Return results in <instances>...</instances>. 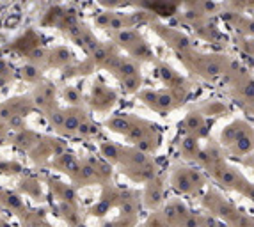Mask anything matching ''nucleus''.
Wrapping results in <instances>:
<instances>
[{
	"mask_svg": "<svg viewBox=\"0 0 254 227\" xmlns=\"http://www.w3.org/2000/svg\"><path fill=\"white\" fill-rule=\"evenodd\" d=\"M171 185L182 195H195L194 185H192L190 174H189V165H174L171 172Z\"/></svg>",
	"mask_w": 254,
	"mask_h": 227,
	"instance_id": "8",
	"label": "nucleus"
},
{
	"mask_svg": "<svg viewBox=\"0 0 254 227\" xmlns=\"http://www.w3.org/2000/svg\"><path fill=\"white\" fill-rule=\"evenodd\" d=\"M253 9H254V2H253Z\"/></svg>",
	"mask_w": 254,
	"mask_h": 227,
	"instance_id": "41",
	"label": "nucleus"
},
{
	"mask_svg": "<svg viewBox=\"0 0 254 227\" xmlns=\"http://www.w3.org/2000/svg\"><path fill=\"white\" fill-rule=\"evenodd\" d=\"M127 176H130L133 181L137 183H149L157 177V165L149 162V164L142 165V167H130V169H125L123 170Z\"/></svg>",
	"mask_w": 254,
	"mask_h": 227,
	"instance_id": "13",
	"label": "nucleus"
},
{
	"mask_svg": "<svg viewBox=\"0 0 254 227\" xmlns=\"http://www.w3.org/2000/svg\"><path fill=\"white\" fill-rule=\"evenodd\" d=\"M64 121H66V112H63V110H54V112L50 114V122L55 128L61 130V128L64 126Z\"/></svg>",
	"mask_w": 254,
	"mask_h": 227,
	"instance_id": "32",
	"label": "nucleus"
},
{
	"mask_svg": "<svg viewBox=\"0 0 254 227\" xmlns=\"http://www.w3.org/2000/svg\"><path fill=\"white\" fill-rule=\"evenodd\" d=\"M249 130H253V126H251L249 122L244 121V119H235L233 122H229L228 126H224L220 130L219 144L224 147V149H229V147L240 139L242 135L247 133Z\"/></svg>",
	"mask_w": 254,
	"mask_h": 227,
	"instance_id": "7",
	"label": "nucleus"
},
{
	"mask_svg": "<svg viewBox=\"0 0 254 227\" xmlns=\"http://www.w3.org/2000/svg\"><path fill=\"white\" fill-rule=\"evenodd\" d=\"M189 174H190L192 185H194L195 192H199V190L204 186V183H206V179H204V174L201 172L199 169H195V167H189Z\"/></svg>",
	"mask_w": 254,
	"mask_h": 227,
	"instance_id": "27",
	"label": "nucleus"
},
{
	"mask_svg": "<svg viewBox=\"0 0 254 227\" xmlns=\"http://www.w3.org/2000/svg\"><path fill=\"white\" fill-rule=\"evenodd\" d=\"M100 151L105 156V160H109L110 164H121V158H123V147H119L114 142H103L100 146Z\"/></svg>",
	"mask_w": 254,
	"mask_h": 227,
	"instance_id": "19",
	"label": "nucleus"
},
{
	"mask_svg": "<svg viewBox=\"0 0 254 227\" xmlns=\"http://www.w3.org/2000/svg\"><path fill=\"white\" fill-rule=\"evenodd\" d=\"M194 32L197 38L204 39V41H210V43H217V45H224L226 43V36L217 29L213 23H210L208 20L201 21L197 25H194Z\"/></svg>",
	"mask_w": 254,
	"mask_h": 227,
	"instance_id": "10",
	"label": "nucleus"
},
{
	"mask_svg": "<svg viewBox=\"0 0 254 227\" xmlns=\"http://www.w3.org/2000/svg\"><path fill=\"white\" fill-rule=\"evenodd\" d=\"M157 69H158V75H160V78L164 80V84L169 85V89L187 87V85H189V82H187L178 71H174V69L169 66V64L158 62L157 64Z\"/></svg>",
	"mask_w": 254,
	"mask_h": 227,
	"instance_id": "12",
	"label": "nucleus"
},
{
	"mask_svg": "<svg viewBox=\"0 0 254 227\" xmlns=\"http://www.w3.org/2000/svg\"><path fill=\"white\" fill-rule=\"evenodd\" d=\"M253 224H254L253 217L247 215V213H244V211H240L238 217L235 219V222L231 224V227H253Z\"/></svg>",
	"mask_w": 254,
	"mask_h": 227,
	"instance_id": "31",
	"label": "nucleus"
},
{
	"mask_svg": "<svg viewBox=\"0 0 254 227\" xmlns=\"http://www.w3.org/2000/svg\"><path fill=\"white\" fill-rule=\"evenodd\" d=\"M229 155L237 156V158H244V156L251 155L254 151V130H249L247 133H244L233 146L228 149Z\"/></svg>",
	"mask_w": 254,
	"mask_h": 227,
	"instance_id": "14",
	"label": "nucleus"
},
{
	"mask_svg": "<svg viewBox=\"0 0 254 227\" xmlns=\"http://www.w3.org/2000/svg\"><path fill=\"white\" fill-rule=\"evenodd\" d=\"M240 107H242V109H246L247 112L254 114V100H251V101H246V103H240Z\"/></svg>",
	"mask_w": 254,
	"mask_h": 227,
	"instance_id": "39",
	"label": "nucleus"
},
{
	"mask_svg": "<svg viewBox=\"0 0 254 227\" xmlns=\"http://www.w3.org/2000/svg\"><path fill=\"white\" fill-rule=\"evenodd\" d=\"M110 18H112V13H102L94 18V23H96L98 27H102V29H109Z\"/></svg>",
	"mask_w": 254,
	"mask_h": 227,
	"instance_id": "35",
	"label": "nucleus"
},
{
	"mask_svg": "<svg viewBox=\"0 0 254 227\" xmlns=\"http://www.w3.org/2000/svg\"><path fill=\"white\" fill-rule=\"evenodd\" d=\"M201 112H203L204 115H219V114L226 112V105L220 103V101H212V103H208Z\"/></svg>",
	"mask_w": 254,
	"mask_h": 227,
	"instance_id": "29",
	"label": "nucleus"
},
{
	"mask_svg": "<svg viewBox=\"0 0 254 227\" xmlns=\"http://www.w3.org/2000/svg\"><path fill=\"white\" fill-rule=\"evenodd\" d=\"M187 7H190V9H195L197 13H201L203 16H210V14L217 13V11H220V7L222 5L220 4H215V2H190V4H185Z\"/></svg>",
	"mask_w": 254,
	"mask_h": 227,
	"instance_id": "22",
	"label": "nucleus"
},
{
	"mask_svg": "<svg viewBox=\"0 0 254 227\" xmlns=\"http://www.w3.org/2000/svg\"><path fill=\"white\" fill-rule=\"evenodd\" d=\"M114 52H112V48L110 47H107V45H102V47L98 48L96 52H94L91 57H93V60L98 64V66H107L109 64V60L114 57Z\"/></svg>",
	"mask_w": 254,
	"mask_h": 227,
	"instance_id": "23",
	"label": "nucleus"
},
{
	"mask_svg": "<svg viewBox=\"0 0 254 227\" xmlns=\"http://www.w3.org/2000/svg\"><path fill=\"white\" fill-rule=\"evenodd\" d=\"M140 100H142V103L148 105L149 109L157 110V107H158V93L157 91H142V93H140Z\"/></svg>",
	"mask_w": 254,
	"mask_h": 227,
	"instance_id": "28",
	"label": "nucleus"
},
{
	"mask_svg": "<svg viewBox=\"0 0 254 227\" xmlns=\"http://www.w3.org/2000/svg\"><path fill=\"white\" fill-rule=\"evenodd\" d=\"M238 47L242 52H246L247 55H254V38H242L238 41Z\"/></svg>",
	"mask_w": 254,
	"mask_h": 227,
	"instance_id": "34",
	"label": "nucleus"
},
{
	"mask_svg": "<svg viewBox=\"0 0 254 227\" xmlns=\"http://www.w3.org/2000/svg\"><path fill=\"white\" fill-rule=\"evenodd\" d=\"M142 201H144V206L148 208V210H157L158 206L164 204L165 188H164V179H162V177L157 176L153 181H149L144 190V195H142Z\"/></svg>",
	"mask_w": 254,
	"mask_h": 227,
	"instance_id": "9",
	"label": "nucleus"
},
{
	"mask_svg": "<svg viewBox=\"0 0 254 227\" xmlns=\"http://www.w3.org/2000/svg\"><path fill=\"white\" fill-rule=\"evenodd\" d=\"M235 101L237 103H246V101L254 100V78L251 75L244 76L237 84L233 85V93Z\"/></svg>",
	"mask_w": 254,
	"mask_h": 227,
	"instance_id": "11",
	"label": "nucleus"
},
{
	"mask_svg": "<svg viewBox=\"0 0 254 227\" xmlns=\"http://www.w3.org/2000/svg\"><path fill=\"white\" fill-rule=\"evenodd\" d=\"M240 164L246 165V167L254 169V153H251V155H247V156H244V158H240Z\"/></svg>",
	"mask_w": 254,
	"mask_h": 227,
	"instance_id": "37",
	"label": "nucleus"
},
{
	"mask_svg": "<svg viewBox=\"0 0 254 227\" xmlns=\"http://www.w3.org/2000/svg\"><path fill=\"white\" fill-rule=\"evenodd\" d=\"M253 227H254V224H253Z\"/></svg>",
	"mask_w": 254,
	"mask_h": 227,
	"instance_id": "42",
	"label": "nucleus"
},
{
	"mask_svg": "<svg viewBox=\"0 0 254 227\" xmlns=\"http://www.w3.org/2000/svg\"><path fill=\"white\" fill-rule=\"evenodd\" d=\"M199 151H201L199 139H197V137H192V135H185L182 139V144H180V153H182L183 158H185V160L195 162Z\"/></svg>",
	"mask_w": 254,
	"mask_h": 227,
	"instance_id": "15",
	"label": "nucleus"
},
{
	"mask_svg": "<svg viewBox=\"0 0 254 227\" xmlns=\"http://www.w3.org/2000/svg\"><path fill=\"white\" fill-rule=\"evenodd\" d=\"M130 55L137 60H153L155 59V54H153L151 47H149L146 41H140L139 45H135V47L130 50Z\"/></svg>",
	"mask_w": 254,
	"mask_h": 227,
	"instance_id": "21",
	"label": "nucleus"
},
{
	"mask_svg": "<svg viewBox=\"0 0 254 227\" xmlns=\"http://www.w3.org/2000/svg\"><path fill=\"white\" fill-rule=\"evenodd\" d=\"M178 59L182 60V64L189 71L203 76L206 80H215V78L224 75L226 67H228V62H229V59L226 55L197 54L195 50H192L190 54L178 55Z\"/></svg>",
	"mask_w": 254,
	"mask_h": 227,
	"instance_id": "1",
	"label": "nucleus"
},
{
	"mask_svg": "<svg viewBox=\"0 0 254 227\" xmlns=\"http://www.w3.org/2000/svg\"><path fill=\"white\" fill-rule=\"evenodd\" d=\"M135 75H140V73H139V64H137L135 60L125 59V57H123V60H121L119 67L114 71V76H116V78H119V80H125V78H130V76H135Z\"/></svg>",
	"mask_w": 254,
	"mask_h": 227,
	"instance_id": "18",
	"label": "nucleus"
},
{
	"mask_svg": "<svg viewBox=\"0 0 254 227\" xmlns=\"http://www.w3.org/2000/svg\"><path fill=\"white\" fill-rule=\"evenodd\" d=\"M180 128H182L185 135H192V137L201 139L208 131V122L201 110H192V112L187 114L185 119L180 122Z\"/></svg>",
	"mask_w": 254,
	"mask_h": 227,
	"instance_id": "6",
	"label": "nucleus"
},
{
	"mask_svg": "<svg viewBox=\"0 0 254 227\" xmlns=\"http://www.w3.org/2000/svg\"><path fill=\"white\" fill-rule=\"evenodd\" d=\"M52 57H54V62L63 66V64H68L73 60V54L68 48H57L55 52H52Z\"/></svg>",
	"mask_w": 254,
	"mask_h": 227,
	"instance_id": "26",
	"label": "nucleus"
},
{
	"mask_svg": "<svg viewBox=\"0 0 254 227\" xmlns=\"http://www.w3.org/2000/svg\"><path fill=\"white\" fill-rule=\"evenodd\" d=\"M114 41L118 43L119 47L127 48V50L130 52L135 45H139V43L142 41V38H140V34L137 32L135 29H125V30H121V32L114 34Z\"/></svg>",
	"mask_w": 254,
	"mask_h": 227,
	"instance_id": "16",
	"label": "nucleus"
},
{
	"mask_svg": "<svg viewBox=\"0 0 254 227\" xmlns=\"http://www.w3.org/2000/svg\"><path fill=\"white\" fill-rule=\"evenodd\" d=\"M153 29H155V32H157L158 36H160V38L164 39V41L167 43V45H169V47L173 48L178 55L190 54V52L194 50L190 38H189L187 34H183L182 30L171 29V27L160 25V23H155Z\"/></svg>",
	"mask_w": 254,
	"mask_h": 227,
	"instance_id": "4",
	"label": "nucleus"
},
{
	"mask_svg": "<svg viewBox=\"0 0 254 227\" xmlns=\"http://www.w3.org/2000/svg\"><path fill=\"white\" fill-rule=\"evenodd\" d=\"M23 75L29 78V80H34V78H38L39 76V71H38V67H34V66H27L25 69H23Z\"/></svg>",
	"mask_w": 254,
	"mask_h": 227,
	"instance_id": "36",
	"label": "nucleus"
},
{
	"mask_svg": "<svg viewBox=\"0 0 254 227\" xmlns=\"http://www.w3.org/2000/svg\"><path fill=\"white\" fill-rule=\"evenodd\" d=\"M160 213L164 217L165 224H169L171 227H182L183 222L192 215L185 202L180 201V199H174V201L167 202Z\"/></svg>",
	"mask_w": 254,
	"mask_h": 227,
	"instance_id": "5",
	"label": "nucleus"
},
{
	"mask_svg": "<svg viewBox=\"0 0 254 227\" xmlns=\"http://www.w3.org/2000/svg\"><path fill=\"white\" fill-rule=\"evenodd\" d=\"M201 202H203V206L206 208V211H210V215H213L215 219L222 220V222L229 224V226L235 222V219H237L238 213H240V210L235 206L233 202L226 201V199L213 188L208 190Z\"/></svg>",
	"mask_w": 254,
	"mask_h": 227,
	"instance_id": "3",
	"label": "nucleus"
},
{
	"mask_svg": "<svg viewBox=\"0 0 254 227\" xmlns=\"http://www.w3.org/2000/svg\"><path fill=\"white\" fill-rule=\"evenodd\" d=\"M162 227H171V226H169V224H164V226H162Z\"/></svg>",
	"mask_w": 254,
	"mask_h": 227,
	"instance_id": "40",
	"label": "nucleus"
},
{
	"mask_svg": "<svg viewBox=\"0 0 254 227\" xmlns=\"http://www.w3.org/2000/svg\"><path fill=\"white\" fill-rule=\"evenodd\" d=\"M9 122H11V126L23 128V121H21L20 115H14V117H11V119H9Z\"/></svg>",
	"mask_w": 254,
	"mask_h": 227,
	"instance_id": "38",
	"label": "nucleus"
},
{
	"mask_svg": "<svg viewBox=\"0 0 254 227\" xmlns=\"http://www.w3.org/2000/svg\"><path fill=\"white\" fill-rule=\"evenodd\" d=\"M140 84H142V78H140V75L130 76V78H125V80H121V87H123V91L127 94L137 93V91H139V87H140Z\"/></svg>",
	"mask_w": 254,
	"mask_h": 227,
	"instance_id": "25",
	"label": "nucleus"
},
{
	"mask_svg": "<svg viewBox=\"0 0 254 227\" xmlns=\"http://www.w3.org/2000/svg\"><path fill=\"white\" fill-rule=\"evenodd\" d=\"M204 226V215H194L192 213L189 219L183 222L182 227H203Z\"/></svg>",
	"mask_w": 254,
	"mask_h": 227,
	"instance_id": "33",
	"label": "nucleus"
},
{
	"mask_svg": "<svg viewBox=\"0 0 254 227\" xmlns=\"http://www.w3.org/2000/svg\"><path fill=\"white\" fill-rule=\"evenodd\" d=\"M206 170L220 186H224L226 190L238 192V194H242V195L246 194V190L249 188V185H251V181L247 179L240 170L231 167L226 160L219 162V164H213L212 167H208Z\"/></svg>",
	"mask_w": 254,
	"mask_h": 227,
	"instance_id": "2",
	"label": "nucleus"
},
{
	"mask_svg": "<svg viewBox=\"0 0 254 227\" xmlns=\"http://www.w3.org/2000/svg\"><path fill=\"white\" fill-rule=\"evenodd\" d=\"M133 122H135V119L133 117H110L109 121H107V128L112 131H116V133H123L127 135L128 131L131 130V126H133Z\"/></svg>",
	"mask_w": 254,
	"mask_h": 227,
	"instance_id": "20",
	"label": "nucleus"
},
{
	"mask_svg": "<svg viewBox=\"0 0 254 227\" xmlns=\"http://www.w3.org/2000/svg\"><path fill=\"white\" fill-rule=\"evenodd\" d=\"M84 112H80V110L73 109L71 112H66V121H64V126L61 128V131L66 135H75L78 133V128H80L82 121L84 119H87L85 115H82Z\"/></svg>",
	"mask_w": 254,
	"mask_h": 227,
	"instance_id": "17",
	"label": "nucleus"
},
{
	"mask_svg": "<svg viewBox=\"0 0 254 227\" xmlns=\"http://www.w3.org/2000/svg\"><path fill=\"white\" fill-rule=\"evenodd\" d=\"M158 146H160V137H158V133L151 135V137H148V139L140 140L139 144H135V147L139 149V151L146 153V155H149V153L157 151Z\"/></svg>",
	"mask_w": 254,
	"mask_h": 227,
	"instance_id": "24",
	"label": "nucleus"
},
{
	"mask_svg": "<svg viewBox=\"0 0 254 227\" xmlns=\"http://www.w3.org/2000/svg\"><path fill=\"white\" fill-rule=\"evenodd\" d=\"M64 98H66V101H68V103H71V105H80V103H82V94L78 93L75 87H66V89H64Z\"/></svg>",
	"mask_w": 254,
	"mask_h": 227,
	"instance_id": "30",
	"label": "nucleus"
}]
</instances>
